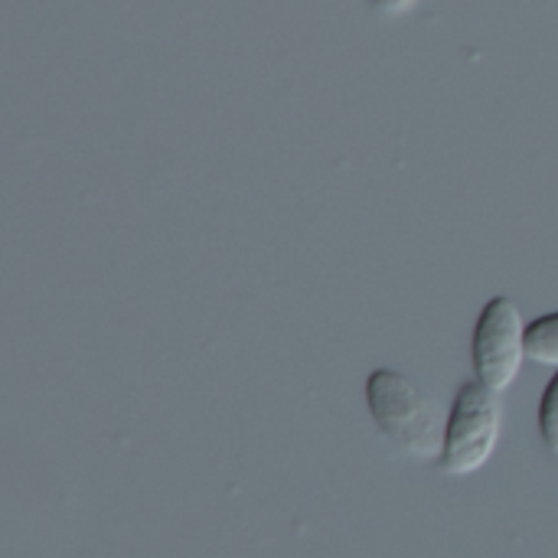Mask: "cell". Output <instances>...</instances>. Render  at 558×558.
<instances>
[{
  "mask_svg": "<svg viewBox=\"0 0 558 558\" xmlns=\"http://www.w3.org/2000/svg\"><path fill=\"white\" fill-rule=\"evenodd\" d=\"M526 324L520 307L510 298H494L484 304L474 327V373L494 392H504L523 360H526Z\"/></svg>",
  "mask_w": 558,
  "mask_h": 558,
  "instance_id": "cell-3",
  "label": "cell"
},
{
  "mask_svg": "<svg viewBox=\"0 0 558 558\" xmlns=\"http://www.w3.org/2000/svg\"><path fill=\"white\" fill-rule=\"evenodd\" d=\"M366 405L379 432L405 454L435 458L445 445V425L425 392L396 369H376L366 379Z\"/></svg>",
  "mask_w": 558,
  "mask_h": 558,
  "instance_id": "cell-1",
  "label": "cell"
},
{
  "mask_svg": "<svg viewBox=\"0 0 558 558\" xmlns=\"http://www.w3.org/2000/svg\"><path fill=\"white\" fill-rule=\"evenodd\" d=\"M373 7L396 16V13H409V10L415 7V0H373Z\"/></svg>",
  "mask_w": 558,
  "mask_h": 558,
  "instance_id": "cell-6",
  "label": "cell"
},
{
  "mask_svg": "<svg viewBox=\"0 0 558 558\" xmlns=\"http://www.w3.org/2000/svg\"><path fill=\"white\" fill-rule=\"evenodd\" d=\"M539 435H543V445L558 458V369L539 402Z\"/></svg>",
  "mask_w": 558,
  "mask_h": 558,
  "instance_id": "cell-5",
  "label": "cell"
},
{
  "mask_svg": "<svg viewBox=\"0 0 558 558\" xmlns=\"http://www.w3.org/2000/svg\"><path fill=\"white\" fill-rule=\"evenodd\" d=\"M497 441H500V399L490 386L471 379L454 396L438 468L451 477H468L494 458Z\"/></svg>",
  "mask_w": 558,
  "mask_h": 558,
  "instance_id": "cell-2",
  "label": "cell"
},
{
  "mask_svg": "<svg viewBox=\"0 0 558 558\" xmlns=\"http://www.w3.org/2000/svg\"><path fill=\"white\" fill-rule=\"evenodd\" d=\"M523 343H526V356H530L533 363L556 366L558 369V311L536 317V320L526 327Z\"/></svg>",
  "mask_w": 558,
  "mask_h": 558,
  "instance_id": "cell-4",
  "label": "cell"
}]
</instances>
